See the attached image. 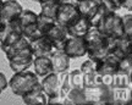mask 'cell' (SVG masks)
Instances as JSON below:
<instances>
[{
	"label": "cell",
	"mask_w": 132,
	"mask_h": 105,
	"mask_svg": "<svg viewBox=\"0 0 132 105\" xmlns=\"http://www.w3.org/2000/svg\"><path fill=\"white\" fill-rule=\"evenodd\" d=\"M80 71L83 75V82H85V87L93 86L95 83V76H97V71H95L94 61L88 59L85 61L80 67Z\"/></svg>",
	"instance_id": "obj_19"
},
{
	"label": "cell",
	"mask_w": 132,
	"mask_h": 105,
	"mask_svg": "<svg viewBox=\"0 0 132 105\" xmlns=\"http://www.w3.org/2000/svg\"><path fill=\"white\" fill-rule=\"evenodd\" d=\"M38 82L39 81H38L37 75L32 71L26 70L21 72H14V76L11 77L9 86L15 95L22 97L27 92L31 91Z\"/></svg>",
	"instance_id": "obj_2"
},
{
	"label": "cell",
	"mask_w": 132,
	"mask_h": 105,
	"mask_svg": "<svg viewBox=\"0 0 132 105\" xmlns=\"http://www.w3.org/2000/svg\"><path fill=\"white\" fill-rule=\"evenodd\" d=\"M122 7H125L126 10H132V0H125V3H123Z\"/></svg>",
	"instance_id": "obj_34"
},
{
	"label": "cell",
	"mask_w": 132,
	"mask_h": 105,
	"mask_svg": "<svg viewBox=\"0 0 132 105\" xmlns=\"http://www.w3.org/2000/svg\"><path fill=\"white\" fill-rule=\"evenodd\" d=\"M86 105L88 104L86 100L83 89H78V88H71L70 92L67 93L65 100H64V105Z\"/></svg>",
	"instance_id": "obj_21"
},
{
	"label": "cell",
	"mask_w": 132,
	"mask_h": 105,
	"mask_svg": "<svg viewBox=\"0 0 132 105\" xmlns=\"http://www.w3.org/2000/svg\"><path fill=\"white\" fill-rule=\"evenodd\" d=\"M120 57L114 55L113 52H108L106 55L99 60H93L95 71L98 75H115L119 71Z\"/></svg>",
	"instance_id": "obj_8"
},
{
	"label": "cell",
	"mask_w": 132,
	"mask_h": 105,
	"mask_svg": "<svg viewBox=\"0 0 132 105\" xmlns=\"http://www.w3.org/2000/svg\"><path fill=\"white\" fill-rule=\"evenodd\" d=\"M22 36H23L26 39H28L29 42H32L34 39L42 37V33L39 32V29H38V27H37V22L29 24V26H26V27L22 29Z\"/></svg>",
	"instance_id": "obj_27"
},
{
	"label": "cell",
	"mask_w": 132,
	"mask_h": 105,
	"mask_svg": "<svg viewBox=\"0 0 132 105\" xmlns=\"http://www.w3.org/2000/svg\"><path fill=\"white\" fill-rule=\"evenodd\" d=\"M90 22L86 17H81L75 24H72L71 27L66 28L67 36L69 37H85L87 32L90 29Z\"/></svg>",
	"instance_id": "obj_17"
},
{
	"label": "cell",
	"mask_w": 132,
	"mask_h": 105,
	"mask_svg": "<svg viewBox=\"0 0 132 105\" xmlns=\"http://www.w3.org/2000/svg\"><path fill=\"white\" fill-rule=\"evenodd\" d=\"M44 37H47L50 42L53 43L54 48L57 49V50H62V47H64V43L65 40L67 39V31H66L65 27L60 26L59 23H55L53 24L50 28L48 29Z\"/></svg>",
	"instance_id": "obj_10"
},
{
	"label": "cell",
	"mask_w": 132,
	"mask_h": 105,
	"mask_svg": "<svg viewBox=\"0 0 132 105\" xmlns=\"http://www.w3.org/2000/svg\"><path fill=\"white\" fill-rule=\"evenodd\" d=\"M80 11L76 6V3L72 1H61L59 5V9L56 12V23H59L60 26L69 28L72 24H75L78 20L81 19Z\"/></svg>",
	"instance_id": "obj_5"
},
{
	"label": "cell",
	"mask_w": 132,
	"mask_h": 105,
	"mask_svg": "<svg viewBox=\"0 0 132 105\" xmlns=\"http://www.w3.org/2000/svg\"><path fill=\"white\" fill-rule=\"evenodd\" d=\"M3 3H4V0H0V10H1V7H3Z\"/></svg>",
	"instance_id": "obj_36"
},
{
	"label": "cell",
	"mask_w": 132,
	"mask_h": 105,
	"mask_svg": "<svg viewBox=\"0 0 132 105\" xmlns=\"http://www.w3.org/2000/svg\"><path fill=\"white\" fill-rule=\"evenodd\" d=\"M62 51L65 52L70 59H78L87 54V45H86L83 37H67L64 43Z\"/></svg>",
	"instance_id": "obj_6"
},
{
	"label": "cell",
	"mask_w": 132,
	"mask_h": 105,
	"mask_svg": "<svg viewBox=\"0 0 132 105\" xmlns=\"http://www.w3.org/2000/svg\"><path fill=\"white\" fill-rule=\"evenodd\" d=\"M99 32H102L104 36H106L109 39H116L123 37V26H122V17L116 12L108 14L104 20L99 23L98 27H95Z\"/></svg>",
	"instance_id": "obj_3"
},
{
	"label": "cell",
	"mask_w": 132,
	"mask_h": 105,
	"mask_svg": "<svg viewBox=\"0 0 132 105\" xmlns=\"http://www.w3.org/2000/svg\"><path fill=\"white\" fill-rule=\"evenodd\" d=\"M37 19H38V14H36V12L32 11V10L23 9L22 10V12H21V15L16 19V21L19 22L21 29H23L26 26L36 23V22H37Z\"/></svg>",
	"instance_id": "obj_24"
},
{
	"label": "cell",
	"mask_w": 132,
	"mask_h": 105,
	"mask_svg": "<svg viewBox=\"0 0 132 105\" xmlns=\"http://www.w3.org/2000/svg\"><path fill=\"white\" fill-rule=\"evenodd\" d=\"M83 38L87 45V55L90 60H99L109 52L110 39L95 27H90Z\"/></svg>",
	"instance_id": "obj_1"
},
{
	"label": "cell",
	"mask_w": 132,
	"mask_h": 105,
	"mask_svg": "<svg viewBox=\"0 0 132 105\" xmlns=\"http://www.w3.org/2000/svg\"><path fill=\"white\" fill-rule=\"evenodd\" d=\"M3 23H4V21H3V19H1V16H0V27L3 26Z\"/></svg>",
	"instance_id": "obj_35"
},
{
	"label": "cell",
	"mask_w": 132,
	"mask_h": 105,
	"mask_svg": "<svg viewBox=\"0 0 132 105\" xmlns=\"http://www.w3.org/2000/svg\"><path fill=\"white\" fill-rule=\"evenodd\" d=\"M99 4L100 3L98 0H82V1H77L76 6H77V9H78L82 17L90 20L93 17V15L97 12Z\"/></svg>",
	"instance_id": "obj_18"
},
{
	"label": "cell",
	"mask_w": 132,
	"mask_h": 105,
	"mask_svg": "<svg viewBox=\"0 0 132 105\" xmlns=\"http://www.w3.org/2000/svg\"><path fill=\"white\" fill-rule=\"evenodd\" d=\"M49 57L52 60L53 72L62 73V72L67 71V68H70V57L67 56L62 50L55 49Z\"/></svg>",
	"instance_id": "obj_15"
},
{
	"label": "cell",
	"mask_w": 132,
	"mask_h": 105,
	"mask_svg": "<svg viewBox=\"0 0 132 105\" xmlns=\"http://www.w3.org/2000/svg\"><path fill=\"white\" fill-rule=\"evenodd\" d=\"M132 83V75L122 73V72H116L113 75V83L111 88H130Z\"/></svg>",
	"instance_id": "obj_23"
},
{
	"label": "cell",
	"mask_w": 132,
	"mask_h": 105,
	"mask_svg": "<svg viewBox=\"0 0 132 105\" xmlns=\"http://www.w3.org/2000/svg\"><path fill=\"white\" fill-rule=\"evenodd\" d=\"M22 10L23 7L17 0H5L0 10V16L4 22H11L21 15Z\"/></svg>",
	"instance_id": "obj_12"
},
{
	"label": "cell",
	"mask_w": 132,
	"mask_h": 105,
	"mask_svg": "<svg viewBox=\"0 0 132 105\" xmlns=\"http://www.w3.org/2000/svg\"><path fill=\"white\" fill-rule=\"evenodd\" d=\"M61 1H57V0H48L40 4V12L39 14L45 16L48 19H52L55 21L56 19V12L59 9V5Z\"/></svg>",
	"instance_id": "obj_22"
},
{
	"label": "cell",
	"mask_w": 132,
	"mask_h": 105,
	"mask_svg": "<svg viewBox=\"0 0 132 105\" xmlns=\"http://www.w3.org/2000/svg\"><path fill=\"white\" fill-rule=\"evenodd\" d=\"M42 88L48 98H52L59 94L60 91V73L50 72L49 75L43 77V81L40 82Z\"/></svg>",
	"instance_id": "obj_14"
},
{
	"label": "cell",
	"mask_w": 132,
	"mask_h": 105,
	"mask_svg": "<svg viewBox=\"0 0 132 105\" xmlns=\"http://www.w3.org/2000/svg\"><path fill=\"white\" fill-rule=\"evenodd\" d=\"M31 45V50L34 57L37 56H50L52 52L55 50L53 43L47 38V37H39V38L34 39L32 42H29Z\"/></svg>",
	"instance_id": "obj_11"
},
{
	"label": "cell",
	"mask_w": 132,
	"mask_h": 105,
	"mask_svg": "<svg viewBox=\"0 0 132 105\" xmlns=\"http://www.w3.org/2000/svg\"><path fill=\"white\" fill-rule=\"evenodd\" d=\"M86 100L92 105H110L113 88L105 86L103 83L93 84L83 88Z\"/></svg>",
	"instance_id": "obj_4"
},
{
	"label": "cell",
	"mask_w": 132,
	"mask_h": 105,
	"mask_svg": "<svg viewBox=\"0 0 132 105\" xmlns=\"http://www.w3.org/2000/svg\"><path fill=\"white\" fill-rule=\"evenodd\" d=\"M33 68H34V73L38 77H44L53 72V65L52 60L49 56H37L33 59Z\"/></svg>",
	"instance_id": "obj_16"
},
{
	"label": "cell",
	"mask_w": 132,
	"mask_h": 105,
	"mask_svg": "<svg viewBox=\"0 0 132 105\" xmlns=\"http://www.w3.org/2000/svg\"><path fill=\"white\" fill-rule=\"evenodd\" d=\"M27 47H29V40L26 39L23 36H22L19 40H16V42H15L14 44H11L7 49H5L4 52H5V55H6V57L10 59L11 56L16 55L17 52H20L21 50H23V49L27 48Z\"/></svg>",
	"instance_id": "obj_25"
},
{
	"label": "cell",
	"mask_w": 132,
	"mask_h": 105,
	"mask_svg": "<svg viewBox=\"0 0 132 105\" xmlns=\"http://www.w3.org/2000/svg\"><path fill=\"white\" fill-rule=\"evenodd\" d=\"M33 56L32 50H31V45L24 48L23 50H21L20 52H17L16 55L11 56L9 60V65L10 68L14 72H21V71H26L27 68L31 67L33 62Z\"/></svg>",
	"instance_id": "obj_7"
},
{
	"label": "cell",
	"mask_w": 132,
	"mask_h": 105,
	"mask_svg": "<svg viewBox=\"0 0 132 105\" xmlns=\"http://www.w3.org/2000/svg\"><path fill=\"white\" fill-rule=\"evenodd\" d=\"M55 22H56V21H54V20H52V19H48V17H45V16L38 14L37 27H38V29H39V32L42 33V36H44L45 32H47L48 29L50 28Z\"/></svg>",
	"instance_id": "obj_28"
},
{
	"label": "cell",
	"mask_w": 132,
	"mask_h": 105,
	"mask_svg": "<svg viewBox=\"0 0 132 105\" xmlns=\"http://www.w3.org/2000/svg\"><path fill=\"white\" fill-rule=\"evenodd\" d=\"M99 3H103V4L106 5L111 11L116 12L118 10H120L122 7L125 0H99Z\"/></svg>",
	"instance_id": "obj_31"
},
{
	"label": "cell",
	"mask_w": 132,
	"mask_h": 105,
	"mask_svg": "<svg viewBox=\"0 0 132 105\" xmlns=\"http://www.w3.org/2000/svg\"><path fill=\"white\" fill-rule=\"evenodd\" d=\"M75 1H76V3H77V1H82V0H75ZM98 1H99V0H98Z\"/></svg>",
	"instance_id": "obj_37"
},
{
	"label": "cell",
	"mask_w": 132,
	"mask_h": 105,
	"mask_svg": "<svg viewBox=\"0 0 132 105\" xmlns=\"http://www.w3.org/2000/svg\"><path fill=\"white\" fill-rule=\"evenodd\" d=\"M64 98L60 97V94H57V95H54L52 98H48V104L49 105H53V104H64Z\"/></svg>",
	"instance_id": "obj_32"
},
{
	"label": "cell",
	"mask_w": 132,
	"mask_h": 105,
	"mask_svg": "<svg viewBox=\"0 0 132 105\" xmlns=\"http://www.w3.org/2000/svg\"><path fill=\"white\" fill-rule=\"evenodd\" d=\"M122 17V26H123V34L128 37V38H132V15L127 14L121 16Z\"/></svg>",
	"instance_id": "obj_30"
},
{
	"label": "cell",
	"mask_w": 132,
	"mask_h": 105,
	"mask_svg": "<svg viewBox=\"0 0 132 105\" xmlns=\"http://www.w3.org/2000/svg\"><path fill=\"white\" fill-rule=\"evenodd\" d=\"M69 75V81H70L71 88H78V89H83L85 88V82H83V75L82 72L78 70H73L72 72L67 73Z\"/></svg>",
	"instance_id": "obj_26"
},
{
	"label": "cell",
	"mask_w": 132,
	"mask_h": 105,
	"mask_svg": "<svg viewBox=\"0 0 132 105\" xmlns=\"http://www.w3.org/2000/svg\"><path fill=\"white\" fill-rule=\"evenodd\" d=\"M122 73H127V75H132V54L131 55H126L120 60L119 64V71Z\"/></svg>",
	"instance_id": "obj_29"
},
{
	"label": "cell",
	"mask_w": 132,
	"mask_h": 105,
	"mask_svg": "<svg viewBox=\"0 0 132 105\" xmlns=\"http://www.w3.org/2000/svg\"><path fill=\"white\" fill-rule=\"evenodd\" d=\"M7 80H6V76H5L3 72H0V94L3 93V92L6 89V87H7Z\"/></svg>",
	"instance_id": "obj_33"
},
{
	"label": "cell",
	"mask_w": 132,
	"mask_h": 105,
	"mask_svg": "<svg viewBox=\"0 0 132 105\" xmlns=\"http://www.w3.org/2000/svg\"><path fill=\"white\" fill-rule=\"evenodd\" d=\"M131 89L130 88H115L111 93L110 105H128L131 104Z\"/></svg>",
	"instance_id": "obj_20"
},
{
	"label": "cell",
	"mask_w": 132,
	"mask_h": 105,
	"mask_svg": "<svg viewBox=\"0 0 132 105\" xmlns=\"http://www.w3.org/2000/svg\"><path fill=\"white\" fill-rule=\"evenodd\" d=\"M22 100L27 105H47L48 97L44 93L40 82H38L29 92H27L24 95H22Z\"/></svg>",
	"instance_id": "obj_13"
},
{
	"label": "cell",
	"mask_w": 132,
	"mask_h": 105,
	"mask_svg": "<svg viewBox=\"0 0 132 105\" xmlns=\"http://www.w3.org/2000/svg\"><path fill=\"white\" fill-rule=\"evenodd\" d=\"M109 52H113L114 55L122 59L126 55L132 54V38L126 36L120 37L116 39H110L109 43Z\"/></svg>",
	"instance_id": "obj_9"
}]
</instances>
